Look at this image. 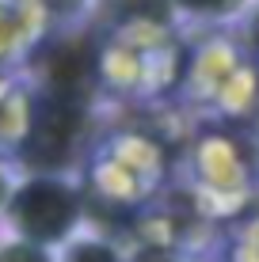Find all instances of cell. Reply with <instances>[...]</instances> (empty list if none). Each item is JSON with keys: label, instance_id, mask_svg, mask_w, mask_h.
Returning <instances> with one entry per match:
<instances>
[{"label": "cell", "instance_id": "6da1fadb", "mask_svg": "<svg viewBox=\"0 0 259 262\" xmlns=\"http://www.w3.org/2000/svg\"><path fill=\"white\" fill-rule=\"evenodd\" d=\"M12 221L31 243H53L61 239L76 221V198L61 183L34 179L27 183L12 202Z\"/></svg>", "mask_w": 259, "mask_h": 262}, {"label": "cell", "instance_id": "7a4b0ae2", "mask_svg": "<svg viewBox=\"0 0 259 262\" xmlns=\"http://www.w3.org/2000/svg\"><path fill=\"white\" fill-rule=\"evenodd\" d=\"M80 141V111L65 99H42L31 114V133H27V160L38 167H61L73 156Z\"/></svg>", "mask_w": 259, "mask_h": 262}, {"label": "cell", "instance_id": "3957f363", "mask_svg": "<svg viewBox=\"0 0 259 262\" xmlns=\"http://www.w3.org/2000/svg\"><path fill=\"white\" fill-rule=\"evenodd\" d=\"M92 76H95V61L92 53L76 42H65L50 53L46 61V84H50V95L53 99H65V103H80L92 88Z\"/></svg>", "mask_w": 259, "mask_h": 262}, {"label": "cell", "instance_id": "277c9868", "mask_svg": "<svg viewBox=\"0 0 259 262\" xmlns=\"http://www.w3.org/2000/svg\"><path fill=\"white\" fill-rule=\"evenodd\" d=\"M65 262H114V255L103 247V243H80V247L69 251Z\"/></svg>", "mask_w": 259, "mask_h": 262}, {"label": "cell", "instance_id": "5b68a950", "mask_svg": "<svg viewBox=\"0 0 259 262\" xmlns=\"http://www.w3.org/2000/svg\"><path fill=\"white\" fill-rule=\"evenodd\" d=\"M0 262H50L46 255H42L34 243H19V247H8L0 251Z\"/></svg>", "mask_w": 259, "mask_h": 262}, {"label": "cell", "instance_id": "8992f818", "mask_svg": "<svg viewBox=\"0 0 259 262\" xmlns=\"http://www.w3.org/2000/svg\"><path fill=\"white\" fill-rule=\"evenodd\" d=\"M183 8H191V12H206V15H217V12H233L240 0H180Z\"/></svg>", "mask_w": 259, "mask_h": 262}, {"label": "cell", "instance_id": "52a82bcc", "mask_svg": "<svg viewBox=\"0 0 259 262\" xmlns=\"http://www.w3.org/2000/svg\"><path fill=\"white\" fill-rule=\"evenodd\" d=\"M46 4H53V8H65V12H69V8H76L80 0H46Z\"/></svg>", "mask_w": 259, "mask_h": 262}, {"label": "cell", "instance_id": "ba28073f", "mask_svg": "<svg viewBox=\"0 0 259 262\" xmlns=\"http://www.w3.org/2000/svg\"><path fill=\"white\" fill-rule=\"evenodd\" d=\"M252 42H255V50H259V12H255V19H252Z\"/></svg>", "mask_w": 259, "mask_h": 262}, {"label": "cell", "instance_id": "9c48e42d", "mask_svg": "<svg viewBox=\"0 0 259 262\" xmlns=\"http://www.w3.org/2000/svg\"><path fill=\"white\" fill-rule=\"evenodd\" d=\"M141 262H175V258H168V255H145Z\"/></svg>", "mask_w": 259, "mask_h": 262}, {"label": "cell", "instance_id": "30bf717a", "mask_svg": "<svg viewBox=\"0 0 259 262\" xmlns=\"http://www.w3.org/2000/svg\"><path fill=\"white\" fill-rule=\"evenodd\" d=\"M0 198H4V179H0Z\"/></svg>", "mask_w": 259, "mask_h": 262}]
</instances>
